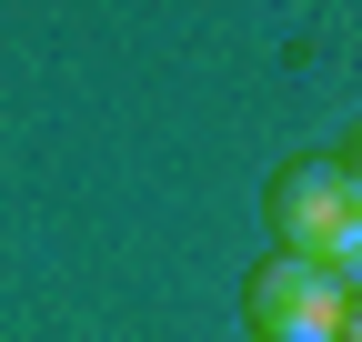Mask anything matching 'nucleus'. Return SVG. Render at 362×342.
<instances>
[{"label": "nucleus", "instance_id": "1", "mask_svg": "<svg viewBox=\"0 0 362 342\" xmlns=\"http://www.w3.org/2000/svg\"><path fill=\"white\" fill-rule=\"evenodd\" d=\"M272 232H282L292 262L352 282V272H362V171H352L342 151L292 161L282 182H272Z\"/></svg>", "mask_w": 362, "mask_h": 342}, {"label": "nucleus", "instance_id": "2", "mask_svg": "<svg viewBox=\"0 0 362 342\" xmlns=\"http://www.w3.org/2000/svg\"><path fill=\"white\" fill-rule=\"evenodd\" d=\"M252 342L262 332H312V342H352V282H332V272H312V262H292V252H272V262L252 272Z\"/></svg>", "mask_w": 362, "mask_h": 342}]
</instances>
